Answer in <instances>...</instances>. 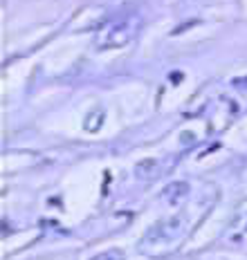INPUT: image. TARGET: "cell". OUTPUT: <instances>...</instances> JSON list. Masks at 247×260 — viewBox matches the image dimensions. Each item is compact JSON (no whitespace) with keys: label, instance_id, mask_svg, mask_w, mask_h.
<instances>
[{"label":"cell","instance_id":"cell-1","mask_svg":"<svg viewBox=\"0 0 247 260\" xmlns=\"http://www.w3.org/2000/svg\"><path fill=\"white\" fill-rule=\"evenodd\" d=\"M139 27H142V18H139L137 14L123 16L121 20H115V23L99 36L97 45H99L101 50H106V47H121L137 34Z\"/></svg>","mask_w":247,"mask_h":260},{"label":"cell","instance_id":"cell-2","mask_svg":"<svg viewBox=\"0 0 247 260\" xmlns=\"http://www.w3.org/2000/svg\"><path fill=\"white\" fill-rule=\"evenodd\" d=\"M182 231V218H169V220H162L148 231L146 236V242H160V240H173L178 238Z\"/></svg>","mask_w":247,"mask_h":260},{"label":"cell","instance_id":"cell-3","mask_svg":"<svg viewBox=\"0 0 247 260\" xmlns=\"http://www.w3.org/2000/svg\"><path fill=\"white\" fill-rule=\"evenodd\" d=\"M155 173H158V161L155 159H144L135 166V175L139 180H151Z\"/></svg>","mask_w":247,"mask_h":260},{"label":"cell","instance_id":"cell-4","mask_svg":"<svg viewBox=\"0 0 247 260\" xmlns=\"http://www.w3.org/2000/svg\"><path fill=\"white\" fill-rule=\"evenodd\" d=\"M90 260H123V256H121L119 249H108V251L97 253V256H92Z\"/></svg>","mask_w":247,"mask_h":260}]
</instances>
